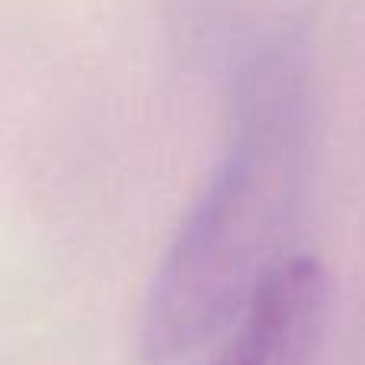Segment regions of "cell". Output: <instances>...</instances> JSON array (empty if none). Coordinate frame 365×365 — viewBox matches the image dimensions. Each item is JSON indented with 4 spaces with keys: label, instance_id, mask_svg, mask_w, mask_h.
Masks as SVG:
<instances>
[{
    "label": "cell",
    "instance_id": "6da1fadb",
    "mask_svg": "<svg viewBox=\"0 0 365 365\" xmlns=\"http://www.w3.org/2000/svg\"><path fill=\"white\" fill-rule=\"evenodd\" d=\"M302 160V90L289 71L263 64L244 87L225 164L182 218L151 285L145 359H182L234 324L259 276L282 257Z\"/></svg>",
    "mask_w": 365,
    "mask_h": 365
},
{
    "label": "cell",
    "instance_id": "7a4b0ae2",
    "mask_svg": "<svg viewBox=\"0 0 365 365\" xmlns=\"http://www.w3.org/2000/svg\"><path fill=\"white\" fill-rule=\"evenodd\" d=\"M330 276L311 253L279 257L240 311L225 356L231 365H311L327 330Z\"/></svg>",
    "mask_w": 365,
    "mask_h": 365
},
{
    "label": "cell",
    "instance_id": "3957f363",
    "mask_svg": "<svg viewBox=\"0 0 365 365\" xmlns=\"http://www.w3.org/2000/svg\"><path fill=\"white\" fill-rule=\"evenodd\" d=\"M212 365H231V362H227V359H225V356H218V359H215Z\"/></svg>",
    "mask_w": 365,
    "mask_h": 365
}]
</instances>
